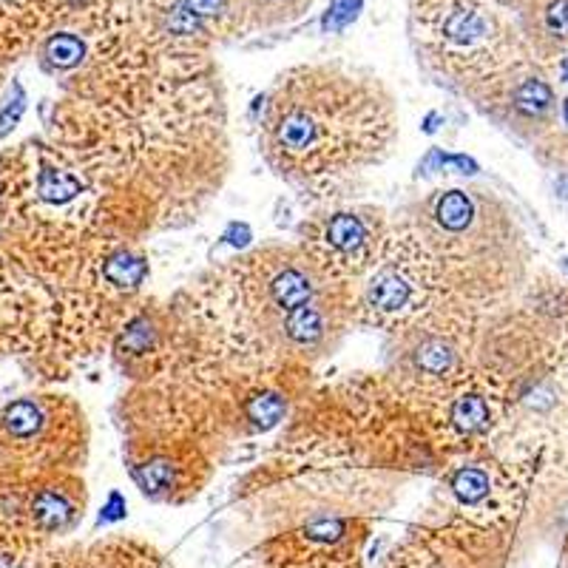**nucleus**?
Listing matches in <instances>:
<instances>
[{"label": "nucleus", "mask_w": 568, "mask_h": 568, "mask_svg": "<svg viewBox=\"0 0 568 568\" xmlns=\"http://www.w3.org/2000/svg\"><path fill=\"white\" fill-rule=\"evenodd\" d=\"M393 109L378 83L336 65L282 74L262 114V151L278 174L316 180L362 169L387 149Z\"/></svg>", "instance_id": "1"}, {"label": "nucleus", "mask_w": 568, "mask_h": 568, "mask_svg": "<svg viewBox=\"0 0 568 568\" xmlns=\"http://www.w3.org/2000/svg\"><path fill=\"white\" fill-rule=\"evenodd\" d=\"M413 38L453 78H489L511 49V29L491 0H413Z\"/></svg>", "instance_id": "2"}, {"label": "nucleus", "mask_w": 568, "mask_h": 568, "mask_svg": "<svg viewBox=\"0 0 568 568\" xmlns=\"http://www.w3.org/2000/svg\"><path fill=\"white\" fill-rule=\"evenodd\" d=\"M78 418L58 395H23L0 407V464L27 471H69Z\"/></svg>", "instance_id": "3"}, {"label": "nucleus", "mask_w": 568, "mask_h": 568, "mask_svg": "<svg viewBox=\"0 0 568 568\" xmlns=\"http://www.w3.org/2000/svg\"><path fill=\"white\" fill-rule=\"evenodd\" d=\"M136 20L162 45H196L247 29L245 0H136Z\"/></svg>", "instance_id": "4"}, {"label": "nucleus", "mask_w": 568, "mask_h": 568, "mask_svg": "<svg viewBox=\"0 0 568 568\" xmlns=\"http://www.w3.org/2000/svg\"><path fill=\"white\" fill-rule=\"evenodd\" d=\"M94 0H0V65L38 45L65 18Z\"/></svg>", "instance_id": "5"}, {"label": "nucleus", "mask_w": 568, "mask_h": 568, "mask_svg": "<svg viewBox=\"0 0 568 568\" xmlns=\"http://www.w3.org/2000/svg\"><path fill=\"white\" fill-rule=\"evenodd\" d=\"M375 242H378L375 222L355 211L327 216L316 236V247L324 262L342 265L353 273L375 256Z\"/></svg>", "instance_id": "6"}, {"label": "nucleus", "mask_w": 568, "mask_h": 568, "mask_svg": "<svg viewBox=\"0 0 568 568\" xmlns=\"http://www.w3.org/2000/svg\"><path fill=\"white\" fill-rule=\"evenodd\" d=\"M418 271L387 262L367 284V307L375 318H398L418 296Z\"/></svg>", "instance_id": "7"}, {"label": "nucleus", "mask_w": 568, "mask_h": 568, "mask_svg": "<svg viewBox=\"0 0 568 568\" xmlns=\"http://www.w3.org/2000/svg\"><path fill=\"white\" fill-rule=\"evenodd\" d=\"M500 3L524 9L535 38L555 40V43L568 40V0H500Z\"/></svg>", "instance_id": "8"}, {"label": "nucleus", "mask_w": 568, "mask_h": 568, "mask_svg": "<svg viewBox=\"0 0 568 568\" xmlns=\"http://www.w3.org/2000/svg\"><path fill=\"white\" fill-rule=\"evenodd\" d=\"M313 7V0H245L247 27L251 29H273L287 27L307 9Z\"/></svg>", "instance_id": "9"}, {"label": "nucleus", "mask_w": 568, "mask_h": 568, "mask_svg": "<svg viewBox=\"0 0 568 568\" xmlns=\"http://www.w3.org/2000/svg\"><path fill=\"white\" fill-rule=\"evenodd\" d=\"M149 276V262L129 251H116L105 256L103 262V278L114 291H136L142 278Z\"/></svg>", "instance_id": "10"}, {"label": "nucleus", "mask_w": 568, "mask_h": 568, "mask_svg": "<svg viewBox=\"0 0 568 568\" xmlns=\"http://www.w3.org/2000/svg\"><path fill=\"white\" fill-rule=\"evenodd\" d=\"M413 364L418 373L438 378V375H446L449 369H453L455 353L440 336H424L418 344H415Z\"/></svg>", "instance_id": "11"}, {"label": "nucleus", "mask_w": 568, "mask_h": 568, "mask_svg": "<svg viewBox=\"0 0 568 568\" xmlns=\"http://www.w3.org/2000/svg\"><path fill=\"white\" fill-rule=\"evenodd\" d=\"M551 103H555V94H551L549 85L537 78H526L524 83H517L515 91H511V105H515L520 114L537 116L549 109Z\"/></svg>", "instance_id": "12"}, {"label": "nucleus", "mask_w": 568, "mask_h": 568, "mask_svg": "<svg viewBox=\"0 0 568 568\" xmlns=\"http://www.w3.org/2000/svg\"><path fill=\"white\" fill-rule=\"evenodd\" d=\"M491 489V480L480 466H460L453 478V491L458 495L460 504L478 506L484 504Z\"/></svg>", "instance_id": "13"}, {"label": "nucleus", "mask_w": 568, "mask_h": 568, "mask_svg": "<svg viewBox=\"0 0 568 568\" xmlns=\"http://www.w3.org/2000/svg\"><path fill=\"white\" fill-rule=\"evenodd\" d=\"M449 418H453L460 433H480V429L489 426V407H486V400L480 395H460V398H455Z\"/></svg>", "instance_id": "14"}, {"label": "nucleus", "mask_w": 568, "mask_h": 568, "mask_svg": "<svg viewBox=\"0 0 568 568\" xmlns=\"http://www.w3.org/2000/svg\"><path fill=\"white\" fill-rule=\"evenodd\" d=\"M364 0H329L327 12L322 18V32L324 34H338L347 27H353L355 18L362 14Z\"/></svg>", "instance_id": "15"}, {"label": "nucleus", "mask_w": 568, "mask_h": 568, "mask_svg": "<svg viewBox=\"0 0 568 568\" xmlns=\"http://www.w3.org/2000/svg\"><path fill=\"white\" fill-rule=\"evenodd\" d=\"M282 415H284L282 395L265 393V395H256V398L247 400V418H251L256 426H262V429H267V426L276 424Z\"/></svg>", "instance_id": "16"}, {"label": "nucleus", "mask_w": 568, "mask_h": 568, "mask_svg": "<svg viewBox=\"0 0 568 568\" xmlns=\"http://www.w3.org/2000/svg\"><path fill=\"white\" fill-rule=\"evenodd\" d=\"M125 511H129V504H125V497L120 495V491H111L109 495V504L103 506V511H100V520L98 524H116V520H123Z\"/></svg>", "instance_id": "17"}, {"label": "nucleus", "mask_w": 568, "mask_h": 568, "mask_svg": "<svg viewBox=\"0 0 568 568\" xmlns=\"http://www.w3.org/2000/svg\"><path fill=\"white\" fill-rule=\"evenodd\" d=\"M225 240L231 242L233 247H245L247 242H251V227H247L245 222H231L225 231Z\"/></svg>", "instance_id": "18"}, {"label": "nucleus", "mask_w": 568, "mask_h": 568, "mask_svg": "<svg viewBox=\"0 0 568 568\" xmlns=\"http://www.w3.org/2000/svg\"><path fill=\"white\" fill-rule=\"evenodd\" d=\"M446 165H455V169H460V174H478V162L471 160V156H464V154H449L446 156Z\"/></svg>", "instance_id": "19"}, {"label": "nucleus", "mask_w": 568, "mask_h": 568, "mask_svg": "<svg viewBox=\"0 0 568 568\" xmlns=\"http://www.w3.org/2000/svg\"><path fill=\"white\" fill-rule=\"evenodd\" d=\"M562 114H566V123H568V100H566V103H562Z\"/></svg>", "instance_id": "20"}]
</instances>
